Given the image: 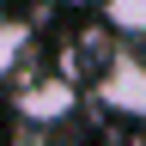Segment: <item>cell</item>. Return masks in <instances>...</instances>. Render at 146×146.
Returning <instances> with one entry per match:
<instances>
[{
	"label": "cell",
	"mask_w": 146,
	"mask_h": 146,
	"mask_svg": "<svg viewBox=\"0 0 146 146\" xmlns=\"http://www.w3.org/2000/svg\"><path fill=\"white\" fill-rule=\"evenodd\" d=\"M31 55V25L25 18H0V73H12Z\"/></svg>",
	"instance_id": "4"
},
{
	"label": "cell",
	"mask_w": 146,
	"mask_h": 146,
	"mask_svg": "<svg viewBox=\"0 0 146 146\" xmlns=\"http://www.w3.org/2000/svg\"><path fill=\"white\" fill-rule=\"evenodd\" d=\"M104 6V25L134 36V43H146V0H98Z\"/></svg>",
	"instance_id": "3"
},
{
	"label": "cell",
	"mask_w": 146,
	"mask_h": 146,
	"mask_svg": "<svg viewBox=\"0 0 146 146\" xmlns=\"http://www.w3.org/2000/svg\"><path fill=\"white\" fill-rule=\"evenodd\" d=\"M79 91H73V73H36V79L18 85V116L31 128H55L61 116H73Z\"/></svg>",
	"instance_id": "2"
},
{
	"label": "cell",
	"mask_w": 146,
	"mask_h": 146,
	"mask_svg": "<svg viewBox=\"0 0 146 146\" xmlns=\"http://www.w3.org/2000/svg\"><path fill=\"white\" fill-rule=\"evenodd\" d=\"M98 98L128 122H146V55H110L98 67Z\"/></svg>",
	"instance_id": "1"
},
{
	"label": "cell",
	"mask_w": 146,
	"mask_h": 146,
	"mask_svg": "<svg viewBox=\"0 0 146 146\" xmlns=\"http://www.w3.org/2000/svg\"><path fill=\"white\" fill-rule=\"evenodd\" d=\"M140 146H146V140H140Z\"/></svg>",
	"instance_id": "5"
}]
</instances>
